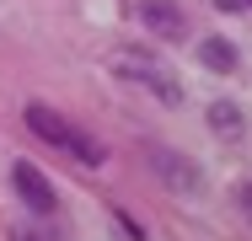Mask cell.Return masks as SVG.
Returning <instances> with one entry per match:
<instances>
[{
	"instance_id": "8",
	"label": "cell",
	"mask_w": 252,
	"mask_h": 241,
	"mask_svg": "<svg viewBox=\"0 0 252 241\" xmlns=\"http://www.w3.org/2000/svg\"><path fill=\"white\" fill-rule=\"evenodd\" d=\"M64 150H70L75 161H86V166H102V155H107V150H102V145L92 140V134H81V129L70 134V145H64Z\"/></svg>"
},
{
	"instance_id": "1",
	"label": "cell",
	"mask_w": 252,
	"mask_h": 241,
	"mask_svg": "<svg viewBox=\"0 0 252 241\" xmlns=\"http://www.w3.org/2000/svg\"><path fill=\"white\" fill-rule=\"evenodd\" d=\"M107 64H113V75L134 81L140 91H151L156 102H166V107H177V102H183V81H177L172 70H161L151 54H129V48H118V54H113Z\"/></svg>"
},
{
	"instance_id": "4",
	"label": "cell",
	"mask_w": 252,
	"mask_h": 241,
	"mask_svg": "<svg viewBox=\"0 0 252 241\" xmlns=\"http://www.w3.org/2000/svg\"><path fill=\"white\" fill-rule=\"evenodd\" d=\"M140 22L151 27L156 38H166V43H183L188 38V11L177 0H140Z\"/></svg>"
},
{
	"instance_id": "9",
	"label": "cell",
	"mask_w": 252,
	"mask_h": 241,
	"mask_svg": "<svg viewBox=\"0 0 252 241\" xmlns=\"http://www.w3.org/2000/svg\"><path fill=\"white\" fill-rule=\"evenodd\" d=\"M236 209H242V220L252 225V177L242 182V188H236Z\"/></svg>"
},
{
	"instance_id": "5",
	"label": "cell",
	"mask_w": 252,
	"mask_h": 241,
	"mask_svg": "<svg viewBox=\"0 0 252 241\" xmlns=\"http://www.w3.org/2000/svg\"><path fill=\"white\" fill-rule=\"evenodd\" d=\"M22 118H27V129H32L43 145H59V150L70 145V134H75V129H70V118H64V113H54V107H43V102H27V113H22Z\"/></svg>"
},
{
	"instance_id": "3",
	"label": "cell",
	"mask_w": 252,
	"mask_h": 241,
	"mask_svg": "<svg viewBox=\"0 0 252 241\" xmlns=\"http://www.w3.org/2000/svg\"><path fill=\"white\" fill-rule=\"evenodd\" d=\"M145 161L156 166V177H161L166 188H177V193H199V166H193L188 155H177V150H166V145H151V150H145Z\"/></svg>"
},
{
	"instance_id": "7",
	"label": "cell",
	"mask_w": 252,
	"mask_h": 241,
	"mask_svg": "<svg viewBox=\"0 0 252 241\" xmlns=\"http://www.w3.org/2000/svg\"><path fill=\"white\" fill-rule=\"evenodd\" d=\"M199 59H204V70L231 75V70H236V43H225V38H204V43H199Z\"/></svg>"
},
{
	"instance_id": "2",
	"label": "cell",
	"mask_w": 252,
	"mask_h": 241,
	"mask_svg": "<svg viewBox=\"0 0 252 241\" xmlns=\"http://www.w3.org/2000/svg\"><path fill=\"white\" fill-rule=\"evenodd\" d=\"M11 188L22 193V204L32 209V214H54L59 209V193H54V182L32 166V161H11Z\"/></svg>"
},
{
	"instance_id": "11",
	"label": "cell",
	"mask_w": 252,
	"mask_h": 241,
	"mask_svg": "<svg viewBox=\"0 0 252 241\" xmlns=\"http://www.w3.org/2000/svg\"><path fill=\"white\" fill-rule=\"evenodd\" d=\"M247 5H252V0H247Z\"/></svg>"
},
{
	"instance_id": "6",
	"label": "cell",
	"mask_w": 252,
	"mask_h": 241,
	"mask_svg": "<svg viewBox=\"0 0 252 241\" xmlns=\"http://www.w3.org/2000/svg\"><path fill=\"white\" fill-rule=\"evenodd\" d=\"M209 129H215L220 140H242V134H247V118H242L236 102H215V107H209Z\"/></svg>"
},
{
	"instance_id": "10",
	"label": "cell",
	"mask_w": 252,
	"mask_h": 241,
	"mask_svg": "<svg viewBox=\"0 0 252 241\" xmlns=\"http://www.w3.org/2000/svg\"><path fill=\"white\" fill-rule=\"evenodd\" d=\"M215 5H220V11H247L242 0H215Z\"/></svg>"
}]
</instances>
